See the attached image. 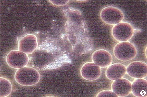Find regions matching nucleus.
<instances>
[{
    "mask_svg": "<svg viewBox=\"0 0 147 97\" xmlns=\"http://www.w3.org/2000/svg\"><path fill=\"white\" fill-rule=\"evenodd\" d=\"M41 79V75L35 68L26 66L17 69L14 74V80L17 84L23 86H34Z\"/></svg>",
    "mask_w": 147,
    "mask_h": 97,
    "instance_id": "f257e3e1",
    "label": "nucleus"
},
{
    "mask_svg": "<svg viewBox=\"0 0 147 97\" xmlns=\"http://www.w3.org/2000/svg\"><path fill=\"white\" fill-rule=\"evenodd\" d=\"M113 53L116 58L121 61H129L134 59L138 54L135 45L129 41L117 43L113 49Z\"/></svg>",
    "mask_w": 147,
    "mask_h": 97,
    "instance_id": "f03ea898",
    "label": "nucleus"
},
{
    "mask_svg": "<svg viewBox=\"0 0 147 97\" xmlns=\"http://www.w3.org/2000/svg\"><path fill=\"white\" fill-rule=\"evenodd\" d=\"M135 30L127 22H121L113 25L111 29L112 37L119 42L129 41L133 37Z\"/></svg>",
    "mask_w": 147,
    "mask_h": 97,
    "instance_id": "7ed1b4c3",
    "label": "nucleus"
},
{
    "mask_svg": "<svg viewBox=\"0 0 147 97\" xmlns=\"http://www.w3.org/2000/svg\"><path fill=\"white\" fill-rule=\"evenodd\" d=\"M100 18L104 23L115 25L123 21L125 14L120 9L113 6L104 7L100 13Z\"/></svg>",
    "mask_w": 147,
    "mask_h": 97,
    "instance_id": "20e7f679",
    "label": "nucleus"
},
{
    "mask_svg": "<svg viewBox=\"0 0 147 97\" xmlns=\"http://www.w3.org/2000/svg\"><path fill=\"white\" fill-rule=\"evenodd\" d=\"M6 60L9 67L17 70L26 67L30 61L28 54L18 50L10 51L6 55Z\"/></svg>",
    "mask_w": 147,
    "mask_h": 97,
    "instance_id": "39448f33",
    "label": "nucleus"
},
{
    "mask_svg": "<svg viewBox=\"0 0 147 97\" xmlns=\"http://www.w3.org/2000/svg\"><path fill=\"white\" fill-rule=\"evenodd\" d=\"M38 46V38L33 34H28L19 40L18 50L25 54H32Z\"/></svg>",
    "mask_w": 147,
    "mask_h": 97,
    "instance_id": "423d86ee",
    "label": "nucleus"
},
{
    "mask_svg": "<svg viewBox=\"0 0 147 97\" xmlns=\"http://www.w3.org/2000/svg\"><path fill=\"white\" fill-rule=\"evenodd\" d=\"M101 73V68L93 62L84 63L80 69L82 77L88 81H95L98 79Z\"/></svg>",
    "mask_w": 147,
    "mask_h": 97,
    "instance_id": "0eeeda50",
    "label": "nucleus"
},
{
    "mask_svg": "<svg viewBox=\"0 0 147 97\" xmlns=\"http://www.w3.org/2000/svg\"><path fill=\"white\" fill-rule=\"evenodd\" d=\"M126 73L134 79L144 78L147 76L146 63L140 61H135L126 67Z\"/></svg>",
    "mask_w": 147,
    "mask_h": 97,
    "instance_id": "6e6552de",
    "label": "nucleus"
},
{
    "mask_svg": "<svg viewBox=\"0 0 147 97\" xmlns=\"http://www.w3.org/2000/svg\"><path fill=\"white\" fill-rule=\"evenodd\" d=\"M113 81L111 90L118 97H127L131 92V83L128 80L122 78Z\"/></svg>",
    "mask_w": 147,
    "mask_h": 97,
    "instance_id": "1a4fd4ad",
    "label": "nucleus"
},
{
    "mask_svg": "<svg viewBox=\"0 0 147 97\" xmlns=\"http://www.w3.org/2000/svg\"><path fill=\"white\" fill-rule=\"evenodd\" d=\"M92 62L100 68H107L112 64L113 57L110 52L104 49L96 50L91 57Z\"/></svg>",
    "mask_w": 147,
    "mask_h": 97,
    "instance_id": "9d476101",
    "label": "nucleus"
},
{
    "mask_svg": "<svg viewBox=\"0 0 147 97\" xmlns=\"http://www.w3.org/2000/svg\"><path fill=\"white\" fill-rule=\"evenodd\" d=\"M126 73V67L121 63L111 64L107 67L106 76L108 79L114 81L123 78Z\"/></svg>",
    "mask_w": 147,
    "mask_h": 97,
    "instance_id": "9b49d317",
    "label": "nucleus"
},
{
    "mask_svg": "<svg viewBox=\"0 0 147 97\" xmlns=\"http://www.w3.org/2000/svg\"><path fill=\"white\" fill-rule=\"evenodd\" d=\"M131 92L136 97H147V81L143 78L135 79L131 82Z\"/></svg>",
    "mask_w": 147,
    "mask_h": 97,
    "instance_id": "f8f14e48",
    "label": "nucleus"
},
{
    "mask_svg": "<svg viewBox=\"0 0 147 97\" xmlns=\"http://www.w3.org/2000/svg\"><path fill=\"white\" fill-rule=\"evenodd\" d=\"M13 90L11 82L8 79L0 78V97H7L11 94Z\"/></svg>",
    "mask_w": 147,
    "mask_h": 97,
    "instance_id": "ddd939ff",
    "label": "nucleus"
},
{
    "mask_svg": "<svg viewBox=\"0 0 147 97\" xmlns=\"http://www.w3.org/2000/svg\"><path fill=\"white\" fill-rule=\"evenodd\" d=\"M97 97H118V96L112 91L110 90H105L99 92L96 96Z\"/></svg>",
    "mask_w": 147,
    "mask_h": 97,
    "instance_id": "4468645a",
    "label": "nucleus"
},
{
    "mask_svg": "<svg viewBox=\"0 0 147 97\" xmlns=\"http://www.w3.org/2000/svg\"><path fill=\"white\" fill-rule=\"evenodd\" d=\"M69 0H50V2L53 5L58 6H62L67 5L69 3Z\"/></svg>",
    "mask_w": 147,
    "mask_h": 97,
    "instance_id": "2eb2a0df",
    "label": "nucleus"
}]
</instances>
